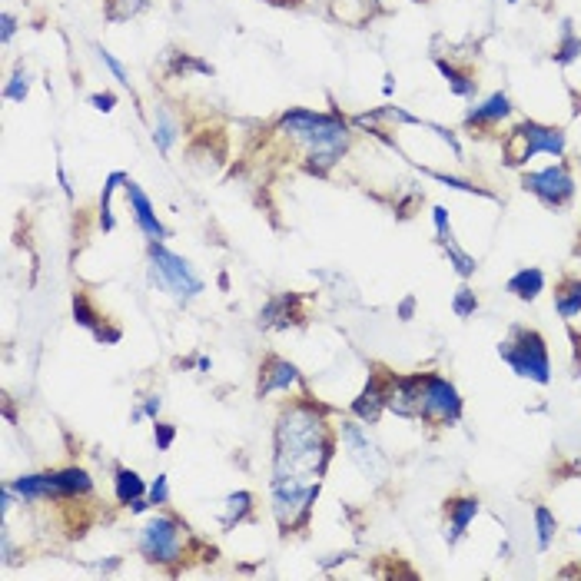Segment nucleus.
<instances>
[{
  "label": "nucleus",
  "mask_w": 581,
  "mask_h": 581,
  "mask_svg": "<svg viewBox=\"0 0 581 581\" xmlns=\"http://www.w3.org/2000/svg\"><path fill=\"white\" fill-rule=\"evenodd\" d=\"M329 459H332V439L326 432V419L316 412V406L299 402V406L279 415L273 482L319 485Z\"/></svg>",
  "instance_id": "nucleus-1"
},
{
  "label": "nucleus",
  "mask_w": 581,
  "mask_h": 581,
  "mask_svg": "<svg viewBox=\"0 0 581 581\" xmlns=\"http://www.w3.org/2000/svg\"><path fill=\"white\" fill-rule=\"evenodd\" d=\"M512 143H522V150L515 153L508 163H525L538 157V153H548V157H562L568 140H565V130L558 127H545V123H535V120H525L522 127L512 130Z\"/></svg>",
  "instance_id": "nucleus-6"
},
{
  "label": "nucleus",
  "mask_w": 581,
  "mask_h": 581,
  "mask_svg": "<svg viewBox=\"0 0 581 581\" xmlns=\"http://www.w3.org/2000/svg\"><path fill=\"white\" fill-rule=\"evenodd\" d=\"M445 515H449V525H445V542L449 545L462 542L465 532H469V525L475 522V515H479V498L475 495L449 498V502H445Z\"/></svg>",
  "instance_id": "nucleus-11"
},
{
  "label": "nucleus",
  "mask_w": 581,
  "mask_h": 581,
  "mask_svg": "<svg viewBox=\"0 0 581 581\" xmlns=\"http://www.w3.org/2000/svg\"><path fill=\"white\" fill-rule=\"evenodd\" d=\"M575 256L581 259V236H578V246H575Z\"/></svg>",
  "instance_id": "nucleus-38"
},
{
  "label": "nucleus",
  "mask_w": 581,
  "mask_h": 581,
  "mask_svg": "<svg viewBox=\"0 0 581 581\" xmlns=\"http://www.w3.org/2000/svg\"><path fill=\"white\" fill-rule=\"evenodd\" d=\"M342 442H346V449H349V459L356 462V469L366 475V479L372 482H386V475H389V462H386V455L379 452V445L369 439L366 432L359 429L356 422H346L342 425Z\"/></svg>",
  "instance_id": "nucleus-8"
},
{
  "label": "nucleus",
  "mask_w": 581,
  "mask_h": 581,
  "mask_svg": "<svg viewBox=\"0 0 581 581\" xmlns=\"http://www.w3.org/2000/svg\"><path fill=\"white\" fill-rule=\"evenodd\" d=\"M249 508H253V495H249V492H233V495L223 502V525H226V528L240 525L243 518L249 515Z\"/></svg>",
  "instance_id": "nucleus-22"
},
{
  "label": "nucleus",
  "mask_w": 581,
  "mask_h": 581,
  "mask_svg": "<svg viewBox=\"0 0 581 581\" xmlns=\"http://www.w3.org/2000/svg\"><path fill=\"white\" fill-rule=\"evenodd\" d=\"M555 309L562 319H575L581 313V276H565L555 286Z\"/></svg>",
  "instance_id": "nucleus-18"
},
{
  "label": "nucleus",
  "mask_w": 581,
  "mask_h": 581,
  "mask_svg": "<svg viewBox=\"0 0 581 581\" xmlns=\"http://www.w3.org/2000/svg\"><path fill=\"white\" fill-rule=\"evenodd\" d=\"M412 309H415V299L409 296V299H406V303H402V306H399V316H402V319H412Z\"/></svg>",
  "instance_id": "nucleus-37"
},
{
  "label": "nucleus",
  "mask_w": 581,
  "mask_h": 581,
  "mask_svg": "<svg viewBox=\"0 0 581 581\" xmlns=\"http://www.w3.org/2000/svg\"><path fill=\"white\" fill-rule=\"evenodd\" d=\"M432 223H435V233L452 230V223H449V210H445V206H435V210H432Z\"/></svg>",
  "instance_id": "nucleus-34"
},
{
  "label": "nucleus",
  "mask_w": 581,
  "mask_h": 581,
  "mask_svg": "<svg viewBox=\"0 0 581 581\" xmlns=\"http://www.w3.org/2000/svg\"><path fill=\"white\" fill-rule=\"evenodd\" d=\"M386 412V376H369L366 389L359 392V399L352 402V415H356L359 422H379V415Z\"/></svg>",
  "instance_id": "nucleus-12"
},
{
  "label": "nucleus",
  "mask_w": 581,
  "mask_h": 581,
  "mask_svg": "<svg viewBox=\"0 0 581 581\" xmlns=\"http://www.w3.org/2000/svg\"><path fill=\"white\" fill-rule=\"evenodd\" d=\"M27 87H30V83H27V74H17V77L4 87V97H7V100H24V97H27Z\"/></svg>",
  "instance_id": "nucleus-30"
},
{
  "label": "nucleus",
  "mask_w": 581,
  "mask_h": 581,
  "mask_svg": "<svg viewBox=\"0 0 581 581\" xmlns=\"http://www.w3.org/2000/svg\"><path fill=\"white\" fill-rule=\"evenodd\" d=\"M581 57V40L572 34V27L565 24V34H562V47H558V64H572V60Z\"/></svg>",
  "instance_id": "nucleus-27"
},
{
  "label": "nucleus",
  "mask_w": 581,
  "mask_h": 581,
  "mask_svg": "<svg viewBox=\"0 0 581 581\" xmlns=\"http://www.w3.org/2000/svg\"><path fill=\"white\" fill-rule=\"evenodd\" d=\"M127 200H130V210H133V220H137L140 233L147 236L150 243H163L166 240V226L157 220V213H153V203L150 196L140 190L137 183L127 180Z\"/></svg>",
  "instance_id": "nucleus-10"
},
{
  "label": "nucleus",
  "mask_w": 581,
  "mask_h": 581,
  "mask_svg": "<svg viewBox=\"0 0 581 581\" xmlns=\"http://www.w3.org/2000/svg\"><path fill=\"white\" fill-rule=\"evenodd\" d=\"M498 356H502V362L518 379L538 382V386H548V382H552V359H548V346H545L542 332L515 326L508 332V339L498 342Z\"/></svg>",
  "instance_id": "nucleus-2"
},
{
  "label": "nucleus",
  "mask_w": 581,
  "mask_h": 581,
  "mask_svg": "<svg viewBox=\"0 0 581 581\" xmlns=\"http://www.w3.org/2000/svg\"><path fill=\"white\" fill-rule=\"evenodd\" d=\"M153 140H157V147L163 153L173 150V143H176V123L166 117V113H160V117H157V130H153Z\"/></svg>",
  "instance_id": "nucleus-26"
},
{
  "label": "nucleus",
  "mask_w": 581,
  "mask_h": 581,
  "mask_svg": "<svg viewBox=\"0 0 581 581\" xmlns=\"http://www.w3.org/2000/svg\"><path fill=\"white\" fill-rule=\"evenodd\" d=\"M170 502V485H166V475H157V482L150 485V505H166Z\"/></svg>",
  "instance_id": "nucleus-31"
},
{
  "label": "nucleus",
  "mask_w": 581,
  "mask_h": 581,
  "mask_svg": "<svg viewBox=\"0 0 581 581\" xmlns=\"http://www.w3.org/2000/svg\"><path fill=\"white\" fill-rule=\"evenodd\" d=\"M120 183H127V173H110V180L103 183V193H100V226L103 230H113V190H117Z\"/></svg>",
  "instance_id": "nucleus-23"
},
{
  "label": "nucleus",
  "mask_w": 581,
  "mask_h": 581,
  "mask_svg": "<svg viewBox=\"0 0 581 581\" xmlns=\"http://www.w3.org/2000/svg\"><path fill=\"white\" fill-rule=\"evenodd\" d=\"M386 409L402 419H422V372L386 379Z\"/></svg>",
  "instance_id": "nucleus-9"
},
{
  "label": "nucleus",
  "mask_w": 581,
  "mask_h": 581,
  "mask_svg": "<svg viewBox=\"0 0 581 581\" xmlns=\"http://www.w3.org/2000/svg\"><path fill=\"white\" fill-rule=\"evenodd\" d=\"M97 54H100V60H103V64H107V67H110V74H113V77H117L120 83H130V74H127V67H123V64H120V60L110 54V50H103V47H97Z\"/></svg>",
  "instance_id": "nucleus-29"
},
{
  "label": "nucleus",
  "mask_w": 581,
  "mask_h": 581,
  "mask_svg": "<svg viewBox=\"0 0 581 581\" xmlns=\"http://www.w3.org/2000/svg\"><path fill=\"white\" fill-rule=\"evenodd\" d=\"M150 276L163 293H170L176 299H193L203 293V279L193 273V266L183 256L170 253L163 243L150 246Z\"/></svg>",
  "instance_id": "nucleus-3"
},
{
  "label": "nucleus",
  "mask_w": 581,
  "mask_h": 581,
  "mask_svg": "<svg viewBox=\"0 0 581 581\" xmlns=\"http://www.w3.org/2000/svg\"><path fill=\"white\" fill-rule=\"evenodd\" d=\"M90 489H93V479L83 469H57V472H47V492L57 495V498L87 495Z\"/></svg>",
  "instance_id": "nucleus-14"
},
{
  "label": "nucleus",
  "mask_w": 581,
  "mask_h": 581,
  "mask_svg": "<svg viewBox=\"0 0 581 581\" xmlns=\"http://www.w3.org/2000/svg\"><path fill=\"white\" fill-rule=\"evenodd\" d=\"M439 236V246L445 249V256H449V263H452V269L459 273L462 279H469V276H475V269H479V263H475V256H469L465 249L455 243V236H452V230H445V233H435Z\"/></svg>",
  "instance_id": "nucleus-19"
},
{
  "label": "nucleus",
  "mask_w": 581,
  "mask_h": 581,
  "mask_svg": "<svg viewBox=\"0 0 581 581\" xmlns=\"http://www.w3.org/2000/svg\"><path fill=\"white\" fill-rule=\"evenodd\" d=\"M113 103H117V97H113V93H93V97H90V107L100 110V113H110Z\"/></svg>",
  "instance_id": "nucleus-33"
},
{
  "label": "nucleus",
  "mask_w": 581,
  "mask_h": 581,
  "mask_svg": "<svg viewBox=\"0 0 581 581\" xmlns=\"http://www.w3.org/2000/svg\"><path fill=\"white\" fill-rule=\"evenodd\" d=\"M535 532H538V552H548L555 542V532H558V518H555L552 508L535 505Z\"/></svg>",
  "instance_id": "nucleus-20"
},
{
  "label": "nucleus",
  "mask_w": 581,
  "mask_h": 581,
  "mask_svg": "<svg viewBox=\"0 0 581 581\" xmlns=\"http://www.w3.org/2000/svg\"><path fill=\"white\" fill-rule=\"evenodd\" d=\"M336 120L332 113H313V110H293V113H286L283 120H279V127L289 130L293 137L299 140H313L319 130H326L329 123Z\"/></svg>",
  "instance_id": "nucleus-15"
},
{
  "label": "nucleus",
  "mask_w": 581,
  "mask_h": 581,
  "mask_svg": "<svg viewBox=\"0 0 581 581\" xmlns=\"http://www.w3.org/2000/svg\"><path fill=\"white\" fill-rule=\"evenodd\" d=\"M273 4H283V0H273Z\"/></svg>",
  "instance_id": "nucleus-39"
},
{
  "label": "nucleus",
  "mask_w": 581,
  "mask_h": 581,
  "mask_svg": "<svg viewBox=\"0 0 581 581\" xmlns=\"http://www.w3.org/2000/svg\"><path fill=\"white\" fill-rule=\"evenodd\" d=\"M143 492H147V485H143V479L133 469H117V498L120 505H133L137 498H143Z\"/></svg>",
  "instance_id": "nucleus-21"
},
{
  "label": "nucleus",
  "mask_w": 581,
  "mask_h": 581,
  "mask_svg": "<svg viewBox=\"0 0 581 581\" xmlns=\"http://www.w3.org/2000/svg\"><path fill=\"white\" fill-rule=\"evenodd\" d=\"M160 406H163L160 396H150V399H147V406H143V415H150V419H157V415H160Z\"/></svg>",
  "instance_id": "nucleus-35"
},
{
  "label": "nucleus",
  "mask_w": 581,
  "mask_h": 581,
  "mask_svg": "<svg viewBox=\"0 0 581 581\" xmlns=\"http://www.w3.org/2000/svg\"><path fill=\"white\" fill-rule=\"evenodd\" d=\"M14 30H17V20L10 17V14H4V30H0V34H4V40L14 37Z\"/></svg>",
  "instance_id": "nucleus-36"
},
{
  "label": "nucleus",
  "mask_w": 581,
  "mask_h": 581,
  "mask_svg": "<svg viewBox=\"0 0 581 581\" xmlns=\"http://www.w3.org/2000/svg\"><path fill=\"white\" fill-rule=\"evenodd\" d=\"M173 435H176L173 425L157 422V429H153V439H157V449H170V445H173Z\"/></svg>",
  "instance_id": "nucleus-32"
},
{
  "label": "nucleus",
  "mask_w": 581,
  "mask_h": 581,
  "mask_svg": "<svg viewBox=\"0 0 581 581\" xmlns=\"http://www.w3.org/2000/svg\"><path fill=\"white\" fill-rule=\"evenodd\" d=\"M293 386H299V372L293 362L269 356L263 366V379H259V396H269L276 389H293Z\"/></svg>",
  "instance_id": "nucleus-13"
},
{
  "label": "nucleus",
  "mask_w": 581,
  "mask_h": 581,
  "mask_svg": "<svg viewBox=\"0 0 581 581\" xmlns=\"http://www.w3.org/2000/svg\"><path fill=\"white\" fill-rule=\"evenodd\" d=\"M508 113H512V100H508L505 93H492L485 103L465 113V123H469V127H495V123H502Z\"/></svg>",
  "instance_id": "nucleus-16"
},
{
  "label": "nucleus",
  "mask_w": 581,
  "mask_h": 581,
  "mask_svg": "<svg viewBox=\"0 0 581 581\" xmlns=\"http://www.w3.org/2000/svg\"><path fill=\"white\" fill-rule=\"evenodd\" d=\"M578 535H581V525H578Z\"/></svg>",
  "instance_id": "nucleus-40"
},
{
  "label": "nucleus",
  "mask_w": 581,
  "mask_h": 581,
  "mask_svg": "<svg viewBox=\"0 0 581 581\" xmlns=\"http://www.w3.org/2000/svg\"><path fill=\"white\" fill-rule=\"evenodd\" d=\"M475 309H479V296H475L469 286H459V289H455L452 313L459 316V319H469V316H475Z\"/></svg>",
  "instance_id": "nucleus-25"
},
{
  "label": "nucleus",
  "mask_w": 581,
  "mask_h": 581,
  "mask_svg": "<svg viewBox=\"0 0 581 581\" xmlns=\"http://www.w3.org/2000/svg\"><path fill=\"white\" fill-rule=\"evenodd\" d=\"M439 70H442V77L449 80V87H452L455 97H472V93H475V80L469 74L455 70L452 64H445V60H439Z\"/></svg>",
  "instance_id": "nucleus-24"
},
{
  "label": "nucleus",
  "mask_w": 581,
  "mask_h": 581,
  "mask_svg": "<svg viewBox=\"0 0 581 581\" xmlns=\"http://www.w3.org/2000/svg\"><path fill=\"white\" fill-rule=\"evenodd\" d=\"M508 293L515 299H522V303H535V299L545 293V273L538 266H522L512 279H508Z\"/></svg>",
  "instance_id": "nucleus-17"
},
{
  "label": "nucleus",
  "mask_w": 581,
  "mask_h": 581,
  "mask_svg": "<svg viewBox=\"0 0 581 581\" xmlns=\"http://www.w3.org/2000/svg\"><path fill=\"white\" fill-rule=\"evenodd\" d=\"M522 186L528 193H535L545 206H552V210H562V206L572 203V196H575V180L565 163L545 166V170H538V173H525Z\"/></svg>",
  "instance_id": "nucleus-7"
},
{
  "label": "nucleus",
  "mask_w": 581,
  "mask_h": 581,
  "mask_svg": "<svg viewBox=\"0 0 581 581\" xmlns=\"http://www.w3.org/2000/svg\"><path fill=\"white\" fill-rule=\"evenodd\" d=\"M140 552L147 555V562H157V565H173L183 558V532H180V522L176 518H166L157 515L143 525L140 532Z\"/></svg>",
  "instance_id": "nucleus-5"
},
{
  "label": "nucleus",
  "mask_w": 581,
  "mask_h": 581,
  "mask_svg": "<svg viewBox=\"0 0 581 581\" xmlns=\"http://www.w3.org/2000/svg\"><path fill=\"white\" fill-rule=\"evenodd\" d=\"M422 419L432 425H455L462 419V396L439 372H422Z\"/></svg>",
  "instance_id": "nucleus-4"
},
{
  "label": "nucleus",
  "mask_w": 581,
  "mask_h": 581,
  "mask_svg": "<svg viewBox=\"0 0 581 581\" xmlns=\"http://www.w3.org/2000/svg\"><path fill=\"white\" fill-rule=\"evenodd\" d=\"M74 316H77V323H80V326L97 329V313L90 309L87 296H74Z\"/></svg>",
  "instance_id": "nucleus-28"
}]
</instances>
